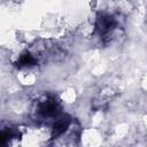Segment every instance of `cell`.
<instances>
[{
  "label": "cell",
  "instance_id": "cell-1",
  "mask_svg": "<svg viewBox=\"0 0 147 147\" xmlns=\"http://www.w3.org/2000/svg\"><path fill=\"white\" fill-rule=\"evenodd\" d=\"M61 103L53 94H44L38 98L32 105V117L38 122L55 119L60 116Z\"/></svg>",
  "mask_w": 147,
  "mask_h": 147
},
{
  "label": "cell",
  "instance_id": "cell-2",
  "mask_svg": "<svg viewBox=\"0 0 147 147\" xmlns=\"http://www.w3.org/2000/svg\"><path fill=\"white\" fill-rule=\"evenodd\" d=\"M117 26L118 22L116 17L109 14H101L95 21V32L105 44L110 42L113 40Z\"/></svg>",
  "mask_w": 147,
  "mask_h": 147
},
{
  "label": "cell",
  "instance_id": "cell-3",
  "mask_svg": "<svg viewBox=\"0 0 147 147\" xmlns=\"http://www.w3.org/2000/svg\"><path fill=\"white\" fill-rule=\"evenodd\" d=\"M72 118L69 117L68 115H60L55 118L53 127H52V138H60L62 137L71 126L72 124Z\"/></svg>",
  "mask_w": 147,
  "mask_h": 147
}]
</instances>
